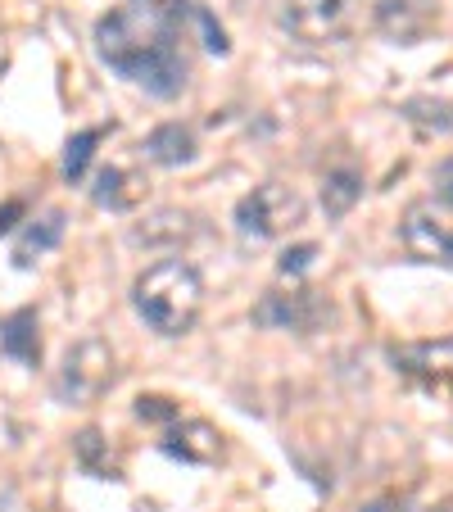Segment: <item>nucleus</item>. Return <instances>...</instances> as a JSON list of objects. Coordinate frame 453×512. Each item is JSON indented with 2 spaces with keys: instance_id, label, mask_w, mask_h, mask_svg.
<instances>
[{
  "instance_id": "15",
  "label": "nucleus",
  "mask_w": 453,
  "mask_h": 512,
  "mask_svg": "<svg viewBox=\"0 0 453 512\" xmlns=\"http://www.w3.org/2000/svg\"><path fill=\"white\" fill-rule=\"evenodd\" d=\"M0 349L10 358H19V363H37L41 358V336H37V309H19L5 318V327H0Z\"/></svg>"
},
{
  "instance_id": "11",
  "label": "nucleus",
  "mask_w": 453,
  "mask_h": 512,
  "mask_svg": "<svg viewBox=\"0 0 453 512\" xmlns=\"http://www.w3.org/2000/svg\"><path fill=\"white\" fill-rule=\"evenodd\" d=\"M195 232H200V227H195V213H186V209H155V213H145L141 223L127 232V241L145 245V250H177V245H186Z\"/></svg>"
},
{
  "instance_id": "10",
  "label": "nucleus",
  "mask_w": 453,
  "mask_h": 512,
  "mask_svg": "<svg viewBox=\"0 0 453 512\" xmlns=\"http://www.w3.org/2000/svg\"><path fill=\"white\" fill-rule=\"evenodd\" d=\"M159 449L173 454V458H182V463L209 467V463L222 458V431L213 422H204V417H182V422L168 426V435H164V445Z\"/></svg>"
},
{
  "instance_id": "23",
  "label": "nucleus",
  "mask_w": 453,
  "mask_h": 512,
  "mask_svg": "<svg viewBox=\"0 0 453 512\" xmlns=\"http://www.w3.org/2000/svg\"><path fill=\"white\" fill-rule=\"evenodd\" d=\"M431 186H435V200H440V204H449V209H453V155L435 164Z\"/></svg>"
},
{
  "instance_id": "7",
  "label": "nucleus",
  "mask_w": 453,
  "mask_h": 512,
  "mask_svg": "<svg viewBox=\"0 0 453 512\" xmlns=\"http://www.w3.org/2000/svg\"><path fill=\"white\" fill-rule=\"evenodd\" d=\"M327 318H331V304L322 300L318 290H268V295L254 304V327H268V331L309 336V331H318Z\"/></svg>"
},
{
  "instance_id": "2",
  "label": "nucleus",
  "mask_w": 453,
  "mask_h": 512,
  "mask_svg": "<svg viewBox=\"0 0 453 512\" xmlns=\"http://www.w3.org/2000/svg\"><path fill=\"white\" fill-rule=\"evenodd\" d=\"M132 309L159 336H186L204 309V281L186 259H159L132 281Z\"/></svg>"
},
{
  "instance_id": "25",
  "label": "nucleus",
  "mask_w": 453,
  "mask_h": 512,
  "mask_svg": "<svg viewBox=\"0 0 453 512\" xmlns=\"http://www.w3.org/2000/svg\"><path fill=\"white\" fill-rule=\"evenodd\" d=\"M363 512H404V503L399 499H376V503H367Z\"/></svg>"
},
{
  "instance_id": "19",
  "label": "nucleus",
  "mask_w": 453,
  "mask_h": 512,
  "mask_svg": "<svg viewBox=\"0 0 453 512\" xmlns=\"http://www.w3.org/2000/svg\"><path fill=\"white\" fill-rule=\"evenodd\" d=\"M73 449H78L82 467H91L96 476H114V467H109V458H105V435H100L96 426H87V431L73 440Z\"/></svg>"
},
{
  "instance_id": "8",
  "label": "nucleus",
  "mask_w": 453,
  "mask_h": 512,
  "mask_svg": "<svg viewBox=\"0 0 453 512\" xmlns=\"http://www.w3.org/2000/svg\"><path fill=\"white\" fill-rule=\"evenodd\" d=\"M372 23L395 46H417L440 23V0H372Z\"/></svg>"
},
{
  "instance_id": "1",
  "label": "nucleus",
  "mask_w": 453,
  "mask_h": 512,
  "mask_svg": "<svg viewBox=\"0 0 453 512\" xmlns=\"http://www.w3.org/2000/svg\"><path fill=\"white\" fill-rule=\"evenodd\" d=\"M191 14L195 0H127L96 23V55L118 78L173 100L186 87L182 32Z\"/></svg>"
},
{
  "instance_id": "12",
  "label": "nucleus",
  "mask_w": 453,
  "mask_h": 512,
  "mask_svg": "<svg viewBox=\"0 0 453 512\" xmlns=\"http://www.w3.org/2000/svg\"><path fill=\"white\" fill-rule=\"evenodd\" d=\"M145 200V177L136 173V168H123V164H109L96 173V182H91V204H100V209H136V204Z\"/></svg>"
},
{
  "instance_id": "16",
  "label": "nucleus",
  "mask_w": 453,
  "mask_h": 512,
  "mask_svg": "<svg viewBox=\"0 0 453 512\" xmlns=\"http://www.w3.org/2000/svg\"><path fill=\"white\" fill-rule=\"evenodd\" d=\"M358 200H363V177L354 168H331L322 177V209H327V218H345Z\"/></svg>"
},
{
  "instance_id": "3",
  "label": "nucleus",
  "mask_w": 453,
  "mask_h": 512,
  "mask_svg": "<svg viewBox=\"0 0 453 512\" xmlns=\"http://www.w3.org/2000/svg\"><path fill=\"white\" fill-rule=\"evenodd\" d=\"M118 381V354L109 340L87 336L78 345H68L55 372V395L64 404H96L109 386Z\"/></svg>"
},
{
  "instance_id": "20",
  "label": "nucleus",
  "mask_w": 453,
  "mask_h": 512,
  "mask_svg": "<svg viewBox=\"0 0 453 512\" xmlns=\"http://www.w3.org/2000/svg\"><path fill=\"white\" fill-rule=\"evenodd\" d=\"M136 417H141V422H164V426H173V422H182V408H177V399L141 395V399H136Z\"/></svg>"
},
{
  "instance_id": "13",
  "label": "nucleus",
  "mask_w": 453,
  "mask_h": 512,
  "mask_svg": "<svg viewBox=\"0 0 453 512\" xmlns=\"http://www.w3.org/2000/svg\"><path fill=\"white\" fill-rule=\"evenodd\" d=\"M141 150H145V159L159 168H182L195 159V132L186 123H159L155 132L141 141Z\"/></svg>"
},
{
  "instance_id": "17",
  "label": "nucleus",
  "mask_w": 453,
  "mask_h": 512,
  "mask_svg": "<svg viewBox=\"0 0 453 512\" xmlns=\"http://www.w3.org/2000/svg\"><path fill=\"white\" fill-rule=\"evenodd\" d=\"M404 118L413 127H422V132L453 136V100H435V96L404 100Z\"/></svg>"
},
{
  "instance_id": "24",
  "label": "nucleus",
  "mask_w": 453,
  "mask_h": 512,
  "mask_svg": "<svg viewBox=\"0 0 453 512\" xmlns=\"http://www.w3.org/2000/svg\"><path fill=\"white\" fill-rule=\"evenodd\" d=\"M23 213H28V209H23V200H5V204H0V236H5V232H14V227H19V218H23Z\"/></svg>"
},
{
  "instance_id": "18",
  "label": "nucleus",
  "mask_w": 453,
  "mask_h": 512,
  "mask_svg": "<svg viewBox=\"0 0 453 512\" xmlns=\"http://www.w3.org/2000/svg\"><path fill=\"white\" fill-rule=\"evenodd\" d=\"M100 136H105V127H87V132L68 136V145H64V177L68 182H82V173H87L91 155H96Z\"/></svg>"
},
{
  "instance_id": "4",
  "label": "nucleus",
  "mask_w": 453,
  "mask_h": 512,
  "mask_svg": "<svg viewBox=\"0 0 453 512\" xmlns=\"http://www.w3.org/2000/svg\"><path fill=\"white\" fill-rule=\"evenodd\" d=\"M299 223H304V200L281 182H263L236 200V232L245 241H277V236L295 232Z\"/></svg>"
},
{
  "instance_id": "5",
  "label": "nucleus",
  "mask_w": 453,
  "mask_h": 512,
  "mask_svg": "<svg viewBox=\"0 0 453 512\" xmlns=\"http://www.w3.org/2000/svg\"><path fill=\"white\" fill-rule=\"evenodd\" d=\"M363 0H281L277 23L295 41L309 46H327V41H345L358 23Z\"/></svg>"
},
{
  "instance_id": "9",
  "label": "nucleus",
  "mask_w": 453,
  "mask_h": 512,
  "mask_svg": "<svg viewBox=\"0 0 453 512\" xmlns=\"http://www.w3.org/2000/svg\"><path fill=\"white\" fill-rule=\"evenodd\" d=\"M395 368L404 377L422 381L431 390H453V340H435V345H395L390 349Z\"/></svg>"
},
{
  "instance_id": "6",
  "label": "nucleus",
  "mask_w": 453,
  "mask_h": 512,
  "mask_svg": "<svg viewBox=\"0 0 453 512\" xmlns=\"http://www.w3.org/2000/svg\"><path fill=\"white\" fill-rule=\"evenodd\" d=\"M399 241L417 263L453 268V209L440 200H413L399 218Z\"/></svg>"
},
{
  "instance_id": "21",
  "label": "nucleus",
  "mask_w": 453,
  "mask_h": 512,
  "mask_svg": "<svg viewBox=\"0 0 453 512\" xmlns=\"http://www.w3.org/2000/svg\"><path fill=\"white\" fill-rule=\"evenodd\" d=\"M313 259H318V245H290V250H281V259H277V272L281 277H304V272L313 268Z\"/></svg>"
},
{
  "instance_id": "22",
  "label": "nucleus",
  "mask_w": 453,
  "mask_h": 512,
  "mask_svg": "<svg viewBox=\"0 0 453 512\" xmlns=\"http://www.w3.org/2000/svg\"><path fill=\"white\" fill-rule=\"evenodd\" d=\"M195 28L204 32V46H209L213 55H227V50H232V46H227V32L213 23V14L204 10V5H195Z\"/></svg>"
},
{
  "instance_id": "14",
  "label": "nucleus",
  "mask_w": 453,
  "mask_h": 512,
  "mask_svg": "<svg viewBox=\"0 0 453 512\" xmlns=\"http://www.w3.org/2000/svg\"><path fill=\"white\" fill-rule=\"evenodd\" d=\"M64 227H68L64 209H46L41 218H32V227H23L19 245H14V263H19V268H32L41 254H50L59 241H64Z\"/></svg>"
}]
</instances>
